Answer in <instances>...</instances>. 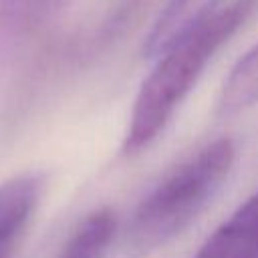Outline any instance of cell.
I'll return each instance as SVG.
<instances>
[{
  "label": "cell",
  "instance_id": "7",
  "mask_svg": "<svg viewBox=\"0 0 258 258\" xmlns=\"http://www.w3.org/2000/svg\"><path fill=\"white\" fill-rule=\"evenodd\" d=\"M258 105V42L230 69L216 101L220 117H234Z\"/></svg>",
  "mask_w": 258,
  "mask_h": 258
},
{
  "label": "cell",
  "instance_id": "6",
  "mask_svg": "<svg viewBox=\"0 0 258 258\" xmlns=\"http://www.w3.org/2000/svg\"><path fill=\"white\" fill-rule=\"evenodd\" d=\"M71 0H0V42L30 36L50 24Z\"/></svg>",
  "mask_w": 258,
  "mask_h": 258
},
{
  "label": "cell",
  "instance_id": "3",
  "mask_svg": "<svg viewBox=\"0 0 258 258\" xmlns=\"http://www.w3.org/2000/svg\"><path fill=\"white\" fill-rule=\"evenodd\" d=\"M194 258H258V191L220 224Z\"/></svg>",
  "mask_w": 258,
  "mask_h": 258
},
{
  "label": "cell",
  "instance_id": "5",
  "mask_svg": "<svg viewBox=\"0 0 258 258\" xmlns=\"http://www.w3.org/2000/svg\"><path fill=\"white\" fill-rule=\"evenodd\" d=\"M42 191L38 173H24L0 185V258H8L14 240L32 216Z\"/></svg>",
  "mask_w": 258,
  "mask_h": 258
},
{
  "label": "cell",
  "instance_id": "4",
  "mask_svg": "<svg viewBox=\"0 0 258 258\" xmlns=\"http://www.w3.org/2000/svg\"><path fill=\"white\" fill-rule=\"evenodd\" d=\"M224 4L226 0H167L143 42V54L147 58H157L177 38Z\"/></svg>",
  "mask_w": 258,
  "mask_h": 258
},
{
  "label": "cell",
  "instance_id": "1",
  "mask_svg": "<svg viewBox=\"0 0 258 258\" xmlns=\"http://www.w3.org/2000/svg\"><path fill=\"white\" fill-rule=\"evenodd\" d=\"M254 10L256 0L226 2L157 56L131 109L121 145L125 155H135L155 141L212 56L248 22Z\"/></svg>",
  "mask_w": 258,
  "mask_h": 258
},
{
  "label": "cell",
  "instance_id": "2",
  "mask_svg": "<svg viewBox=\"0 0 258 258\" xmlns=\"http://www.w3.org/2000/svg\"><path fill=\"white\" fill-rule=\"evenodd\" d=\"M236 145L220 137L175 165L135 208L127 228V248L141 256L179 234L226 181Z\"/></svg>",
  "mask_w": 258,
  "mask_h": 258
},
{
  "label": "cell",
  "instance_id": "8",
  "mask_svg": "<svg viewBox=\"0 0 258 258\" xmlns=\"http://www.w3.org/2000/svg\"><path fill=\"white\" fill-rule=\"evenodd\" d=\"M115 214L109 208H101L77 226L58 258H103L115 236Z\"/></svg>",
  "mask_w": 258,
  "mask_h": 258
}]
</instances>
